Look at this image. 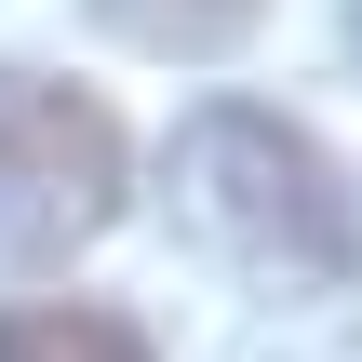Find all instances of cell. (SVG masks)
Wrapping results in <instances>:
<instances>
[{
	"mask_svg": "<svg viewBox=\"0 0 362 362\" xmlns=\"http://www.w3.org/2000/svg\"><path fill=\"white\" fill-rule=\"evenodd\" d=\"M175 188L202 215V242H228L255 282H349L362 269V188L336 175V148L282 107L215 94L175 134Z\"/></svg>",
	"mask_w": 362,
	"mask_h": 362,
	"instance_id": "1",
	"label": "cell"
},
{
	"mask_svg": "<svg viewBox=\"0 0 362 362\" xmlns=\"http://www.w3.org/2000/svg\"><path fill=\"white\" fill-rule=\"evenodd\" d=\"M134 188L121 121L54 81V67H0V255H81Z\"/></svg>",
	"mask_w": 362,
	"mask_h": 362,
	"instance_id": "2",
	"label": "cell"
},
{
	"mask_svg": "<svg viewBox=\"0 0 362 362\" xmlns=\"http://www.w3.org/2000/svg\"><path fill=\"white\" fill-rule=\"evenodd\" d=\"M0 362H148V322H121L94 296H27V309H0Z\"/></svg>",
	"mask_w": 362,
	"mask_h": 362,
	"instance_id": "3",
	"label": "cell"
},
{
	"mask_svg": "<svg viewBox=\"0 0 362 362\" xmlns=\"http://www.w3.org/2000/svg\"><path fill=\"white\" fill-rule=\"evenodd\" d=\"M94 13H107L134 54H228L269 0H94Z\"/></svg>",
	"mask_w": 362,
	"mask_h": 362,
	"instance_id": "4",
	"label": "cell"
},
{
	"mask_svg": "<svg viewBox=\"0 0 362 362\" xmlns=\"http://www.w3.org/2000/svg\"><path fill=\"white\" fill-rule=\"evenodd\" d=\"M349 40H362V13H349Z\"/></svg>",
	"mask_w": 362,
	"mask_h": 362,
	"instance_id": "5",
	"label": "cell"
}]
</instances>
